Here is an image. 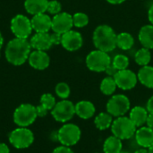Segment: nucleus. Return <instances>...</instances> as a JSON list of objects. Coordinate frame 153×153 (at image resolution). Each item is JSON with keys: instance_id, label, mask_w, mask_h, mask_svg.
<instances>
[{"instance_id": "f257e3e1", "label": "nucleus", "mask_w": 153, "mask_h": 153, "mask_svg": "<svg viewBox=\"0 0 153 153\" xmlns=\"http://www.w3.org/2000/svg\"><path fill=\"white\" fill-rule=\"evenodd\" d=\"M30 44L28 39L14 38L11 39L5 48V58L13 65H22L29 58L30 54Z\"/></svg>"}, {"instance_id": "f03ea898", "label": "nucleus", "mask_w": 153, "mask_h": 153, "mask_svg": "<svg viewBox=\"0 0 153 153\" xmlns=\"http://www.w3.org/2000/svg\"><path fill=\"white\" fill-rule=\"evenodd\" d=\"M117 34L108 25L98 26L92 36L93 44L99 50L104 52H111L117 48Z\"/></svg>"}, {"instance_id": "7ed1b4c3", "label": "nucleus", "mask_w": 153, "mask_h": 153, "mask_svg": "<svg viewBox=\"0 0 153 153\" xmlns=\"http://www.w3.org/2000/svg\"><path fill=\"white\" fill-rule=\"evenodd\" d=\"M137 127L129 117H117L111 125V132L113 135L120 140H128L134 136Z\"/></svg>"}, {"instance_id": "20e7f679", "label": "nucleus", "mask_w": 153, "mask_h": 153, "mask_svg": "<svg viewBox=\"0 0 153 153\" xmlns=\"http://www.w3.org/2000/svg\"><path fill=\"white\" fill-rule=\"evenodd\" d=\"M37 117L36 107L28 103L19 106L13 113V122L19 127H28L35 122Z\"/></svg>"}, {"instance_id": "39448f33", "label": "nucleus", "mask_w": 153, "mask_h": 153, "mask_svg": "<svg viewBox=\"0 0 153 153\" xmlns=\"http://www.w3.org/2000/svg\"><path fill=\"white\" fill-rule=\"evenodd\" d=\"M86 65L92 72H105L106 68L111 64V58L107 52L93 50L86 56Z\"/></svg>"}, {"instance_id": "423d86ee", "label": "nucleus", "mask_w": 153, "mask_h": 153, "mask_svg": "<svg viewBox=\"0 0 153 153\" xmlns=\"http://www.w3.org/2000/svg\"><path fill=\"white\" fill-rule=\"evenodd\" d=\"M82 132L74 124H65L57 132V140L62 145L71 147L75 145L81 139Z\"/></svg>"}, {"instance_id": "0eeeda50", "label": "nucleus", "mask_w": 153, "mask_h": 153, "mask_svg": "<svg viewBox=\"0 0 153 153\" xmlns=\"http://www.w3.org/2000/svg\"><path fill=\"white\" fill-rule=\"evenodd\" d=\"M130 100L123 94L113 95L107 103V111L112 117H119L125 116L130 110Z\"/></svg>"}, {"instance_id": "6e6552de", "label": "nucleus", "mask_w": 153, "mask_h": 153, "mask_svg": "<svg viewBox=\"0 0 153 153\" xmlns=\"http://www.w3.org/2000/svg\"><path fill=\"white\" fill-rule=\"evenodd\" d=\"M34 141L33 133L27 127H19L9 134L10 143L16 149L29 148Z\"/></svg>"}, {"instance_id": "1a4fd4ad", "label": "nucleus", "mask_w": 153, "mask_h": 153, "mask_svg": "<svg viewBox=\"0 0 153 153\" xmlns=\"http://www.w3.org/2000/svg\"><path fill=\"white\" fill-rule=\"evenodd\" d=\"M11 30L15 38L27 39L31 34L33 29L31 22L27 16L17 14L11 21Z\"/></svg>"}, {"instance_id": "9d476101", "label": "nucleus", "mask_w": 153, "mask_h": 153, "mask_svg": "<svg viewBox=\"0 0 153 153\" xmlns=\"http://www.w3.org/2000/svg\"><path fill=\"white\" fill-rule=\"evenodd\" d=\"M51 115L57 122H68L75 115V105L70 100H62L55 105L51 110Z\"/></svg>"}, {"instance_id": "9b49d317", "label": "nucleus", "mask_w": 153, "mask_h": 153, "mask_svg": "<svg viewBox=\"0 0 153 153\" xmlns=\"http://www.w3.org/2000/svg\"><path fill=\"white\" fill-rule=\"evenodd\" d=\"M114 79L117 88L124 91H129L134 89L138 82L137 75L129 69L119 70L114 76Z\"/></svg>"}, {"instance_id": "f8f14e48", "label": "nucleus", "mask_w": 153, "mask_h": 153, "mask_svg": "<svg viewBox=\"0 0 153 153\" xmlns=\"http://www.w3.org/2000/svg\"><path fill=\"white\" fill-rule=\"evenodd\" d=\"M73 26H74L73 15H71L68 13L65 12L59 13L54 15L52 18L51 30H53L54 32L63 35L64 33L71 30Z\"/></svg>"}, {"instance_id": "ddd939ff", "label": "nucleus", "mask_w": 153, "mask_h": 153, "mask_svg": "<svg viewBox=\"0 0 153 153\" xmlns=\"http://www.w3.org/2000/svg\"><path fill=\"white\" fill-rule=\"evenodd\" d=\"M83 39L82 34L76 30H69L62 35L61 45L67 51H76L82 46Z\"/></svg>"}, {"instance_id": "4468645a", "label": "nucleus", "mask_w": 153, "mask_h": 153, "mask_svg": "<svg viewBox=\"0 0 153 153\" xmlns=\"http://www.w3.org/2000/svg\"><path fill=\"white\" fill-rule=\"evenodd\" d=\"M28 61L32 68L37 70H45L49 65L50 58L46 51L34 50L33 52H30Z\"/></svg>"}, {"instance_id": "2eb2a0df", "label": "nucleus", "mask_w": 153, "mask_h": 153, "mask_svg": "<svg viewBox=\"0 0 153 153\" xmlns=\"http://www.w3.org/2000/svg\"><path fill=\"white\" fill-rule=\"evenodd\" d=\"M30 22L32 29L37 33H48L49 30H51L52 18H50V16L45 13L33 15Z\"/></svg>"}, {"instance_id": "dca6fc26", "label": "nucleus", "mask_w": 153, "mask_h": 153, "mask_svg": "<svg viewBox=\"0 0 153 153\" xmlns=\"http://www.w3.org/2000/svg\"><path fill=\"white\" fill-rule=\"evenodd\" d=\"M135 140L137 144L144 149H149L153 145V130L148 126H142L135 132Z\"/></svg>"}, {"instance_id": "f3484780", "label": "nucleus", "mask_w": 153, "mask_h": 153, "mask_svg": "<svg viewBox=\"0 0 153 153\" xmlns=\"http://www.w3.org/2000/svg\"><path fill=\"white\" fill-rule=\"evenodd\" d=\"M30 47L35 50H48L52 46V41L50 39V34L48 33H36L33 35L30 40Z\"/></svg>"}, {"instance_id": "a211bd4d", "label": "nucleus", "mask_w": 153, "mask_h": 153, "mask_svg": "<svg viewBox=\"0 0 153 153\" xmlns=\"http://www.w3.org/2000/svg\"><path fill=\"white\" fill-rule=\"evenodd\" d=\"M96 112L95 106L92 102L89 100H82L75 104V115H77L82 119L91 118Z\"/></svg>"}, {"instance_id": "6ab92c4d", "label": "nucleus", "mask_w": 153, "mask_h": 153, "mask_svg": "<svg viewBox=\"0 0 153 153\" xmlns=\"http://www.w3.org/2000/svg\"><path fill=\"white\" fill-rule=\"evenodd\" d=\"M148 116H149V112L147 108L141 106H136L131 109L129 114V118L135 125V126L139 128L146 124Z\"/></svg>"}, {"instance_id": "aec40b11", "label": "nucleus", "mask_w": 153, "mask_h": 153, "mask_svg": "<svg viewBox=\"0 0 153 153\" xmlns=\"http://www.w3.org/2000/svg\"><path fill=\"white\" fill-rule=\"evenodd\" d=\"M48 0H25L24 8L30 14L36 15L47 12Z\"/></svg>"}, {"instance_id": "412c9836", "label": "nucleus", "mask_w": 153, "mask_h": 153, "mask_svg": "<svg viewBox=\"0 0 153 153\" xmlns=\"http://www.w3.org/2000/svg\"><path fill=\"white\" fill-rule=\"evenodd\" d=\"M139 41L143 48L153 49V25L148 24L141 28L139 31Z\"/></svg>"}, {"instance_id": "4be33fe9", "label": "nucleus", "mask_w": 153, "mask_h": 153, "mask_svg": "<svg viewBox=\"0 0 153 153\" xmlns=\"http://www.w3.org/2000/svg\"><path fill=\"white\" fill-rule=\"evenodd\" d=\"M138 81L147 88L153 89V66L145 65L142 66L139 70L138 74Z\"/></svg>"}, {"instance_id": "5701e85b", "label": "nucleus", "mask_w": 153, "mask_h": 153, "mask_svg": "<svg viewBox=\"0 0 153 153\" xmlns=\"http://www.w3.org/2000/svg\"><path fill=\"white\" fill-rule=\"evenodd\" d=\"M122 140L116 137L115 135L108 137L103 143L104 153H119L122 151Z\"/></svg>"}, {"instance_id": "b1692460", "label": "nucleus", "mask_w": 153, "mask_h": 153, "mask_svg": "<svg viewBox=\"0 0 153 153\" xmlns=\"http://www.w3.org/2000/svg\"><path fill=\"white\" fill-rule=\"evenodd\" d=\"M113 123V117L108 112L100 113L94 119V124L99 130H107L111 127Z\"/></svg>"}, {"instance_id": "393cba45", "label": "nucleus", "mask_w": 153, "mask_h": 153, "mask_svg": "<svg viewBox=\"0 0 153 153\" xmlns=\"http://www.w3.org/2000/svg\"><path fill=\"white\" fill-rule=\"evenodd\" d=\"M134 39L128 32H121L117 36V47L123 50H129L134 46Z\"/></svg>"}, {"instance_id": "a878e982", "label": "nucleus", "mask_w": 153, "mask_h": 153, "mask_svg": "<svg viewBox=\"0 0 153 153\" xmlns=\"http://www.w3.org/2000/svg\"><path fill=\"white\" fill-rule=\"evenodd\" d=\"M151 59H152L151 49L146 48H143L139 49L134 55V60L136 64L141 66L148 65L151 62Z\"/></svg>"}, {"instance_id": "bb28decb", "label": "nucleus", "mask_w": 153, "mask_h": 153, "mask_svg": "<svg viewBox=\"0 0 153 153\" xmlns=\"http://www.w3.org/2000/svg\"><path fill=\"white\" fill-rule=\"evenodd\" d=\"M100 91L104 95L110 96V95H112L116 91L117 86V83L115 82L114 77L108 76V77L104 78L101 81V83H100Z\"/></svg>"}, {"instance_id": "cd10ccee", "label": "nucleus", "mask_w": 153, "mask_h": 153, "mask_svg": "<svg viewBox=\"0 0 153 153\" xmlns=\"http://www.w3.org/2000/svg\"><path fill=\"white\" fill-rule=\"evenodd\" d=\"M111 63L118 71L125 70V69H127V67L129 65V59L126 56L118 54L114 57V59Z\"/></svg>"}, {"instance_id": "c85d7f7f", "label": "nucleus", "mask_w": 153, "mask_h": 153, "mask_svg": "<svg viewBox=\"0 0 153 153\" xmlns=\"http://www.w3.org/2000/svg\"><path fill=\"white\" fill-rule=\"evenodd\" d=\"M74 26L77 28H83L89 23V17L84 13H76L73 15Z\"/></svg>"}, {"instance_id": "c756f323", "label": "nucleus", "mask_w": 153, "mask_h": 153, "mask_svg": "<svg viewBox=\"0 0 153 153\" xmlns=\"http://www.w3.org/2000/svg\"><path fill=\"white\" fill-rule=\"evenodd\" d=\"M55 91L56 95L62 100H67V98L70 96L71 93L70 87L65 82H59L58 84H56Z\"/></svg>"}, {"instance_id": "7c9ffc66", "label": "nucleus", "mask_w": 153, "mask_h": 153, "mask_svg": "<svg viewBox=\"0 0 153 153\" xmlns=\"http://www.w3.org/2000/svg\"><path fill=\"white\" fill-rule=\"evenodd\" d=\"M42 106H44L48 110H52L56 104L55 97L50 93H45L40 97V103Z\"/></svg>"}, {"instance_id": "2f4dec72", "label": "nucleus", "mask_w": 153, "mask_h": 153, "mask_svg": "<svg viewBox=\"0 0 153 153\" xmlns=\"http://www.w3.org/2000/svg\"><path fill=\"white\" fill-rule=\"evenodd\" d=\"M61 9H62V5L58 1H56V0L48 1V9H47V12L48 13L56 15V14L61 13Z\"/></svg>"}, {"instance_id": "473e14b6", "label": "nucleus", "mask_w": 153, "mask_h": 153, "mask_svg": "<svg viewBox=\"0 0 153 153\" xmlns=\"http://www.w3.org/2000/svg\"><path fill=\"white\" fill-rule=\"evenodd\" d=\"M50 39H51L53 45H59V44H61L62 35L59 33H56V32H53L52 34H50Z\"/></svg>"}, {"instance_id": "72a5a7b5", "label": "nucleus", "mask_w": 153, "mask_h": 153, "mask_svg": "<svg viewBox=\"0 0 153 153\" xmlns=\"http://www.w3.org/2000/svg\"><path fill=\"white\" fill-rule=\"evenodd\" d=\"M52 153H74V152L72 151V149L70 147L61 145L59 147H56Z\"/></svg>"}, {"instance_id": "f704fd0d", "label": "nucleus", "mask_w": 153, "mask_h": 153, "mask_svg": "<svg viewBox=\"0 0 153 153\" xmlns=\"http://www.w3.org/2000/svg\"><path fill=\"white\" fill-rule=\"evenodd\" d=\"M36 111H37V116L39 117H45L48 114V110L44 106H42L41 104H39V106L36 107Z\"/></svg>"}, {"instance_id": "c9c22d12", "label": "nucleus", "mask_w": 153, "mask_h": 153, "mask_svg": "<svg viewBox=\"0 0 153 153\" xmlns=\"http://www.w3.org/2000/svg\"><path fill=\"white\" fill-rule=\"evenodd\" d=\"M105 72H106V74L108 75V76H110V77H114L115 75H116V74L118 72V70L113 65V64L111 63L107 68H106V70H105Z\"/></svg>"}, {"instance_id": "e433bc0d", "label": "nucleus", "mask_w": 153, "mask_h": 153, "mask_svg": "<svg viewBox=\"0 0 153 153\" xmlns=\"http://www.w3.org/2000/svg\"><path fill=\"white\" fill-rule=\"evenodd\" d=\"M146 108L149 112V114L153 115V95L147 101V105H146Z\"/></svg>"}, {"instance_id": "4c0bfd02", "label": "nucleus", "mask_w": 153, "mask_h": 153, "mask_svg": "<svg viewBox=\"0 0 153 153\" xmlns=\"http://www.w3.org/2000/svg\"><path fill=\"white\" fill-rule=\"evenodd\" d=\"M146 126L149 128H151L152 130H153V115L152 114H149V116H148V118L146 121Z\"/></svg>"}, {"instance_id": "58836bf2", "label": "nucleus", "mask_w": 153, "mask_h": 153, "mask_svg": "<svg viewBox=\"0 0 153 153\" xmlns=\"http://www.w3.org/2000/svg\"><path fill=\"white\" fill-rule=\"evenodd\" d=\"M0 153H10L9 147L3 143H0Z\"/></svg>"}, {"instance_id": "ea45409f", "label": "nucleus", "mask_w": 153, "mask_h": 153, "mask_svg": "<svg viewBox=\"0 0 153 153\" xmlns=\"http://www.w3.org/2000/svg\"><path fill=\"white\" fill-rule=\"evenodd\" d=\"M148 18H149V21H150L151 24L153 25V4L150 7L149 11H148Z\"/></svg>"}, {"instance_id": "a19ab883", "label": "nucleus", "mask_w": 153, "mask_h": 153, "mask_svg": "<svg viewBox=\"0 0 153 153\" xmlns=\"http://www.w3.org/2000/svg\"><path fill=\"white\" fill-rule=\"evenodd\" d=\"M107 2L112 4H122L124 3L126 0H106Z\"/></svg>"}, {"instance_id": "79ce46f5", "label": "nucleus", "mask_w": 153, "mask_h": 153, "mask_svg": "<svg viewBox=\"0 0 153 153\" xmlns=\"http://www.w3.org/2000/svg\"><path fill=\"white\" fill-rule=\"evenodd\" d=\"M134 153H149L148 152V149H144V148H142V149H139L137 150Z\"/></svg>"}, {"instance_id": "37998d69", "label": "nucleus", "mask_w": 153, "mask_h": 153, "mask_svg": "<svg viewBox=\"0 0 153 153\" xmlns=\"http://www.w3.org/2000/svg\"><path fill=\"white\" fill-rule=\"evenodd\" d=\"M3 43H4V39H3V36H2V34L0 32V49H1V48L3 46Z\"/></svg>"}, {"instance_id": "c03bdc74", "label": "nucleus", "mask_w": 153, "mask_h": 153, "mask_svg": "<svg viewBox=\"0 0 153 153\" xmlns=\"http://www.w3.org/2000/svg\"><path fill=\"white\" fill-rule=\"evenodd\" d=\"M148 152H149V153H153V145L148 149Z\"/></svg>"}, {"instance_id": "a18cd8bd", "label": "nucleus", "mask_w": 153, "mask_h": 153, "mask_svg": "<svg viewBox=\"0 0 153 153\" xmlns=\"http://www.w3.org/2000/svg\"><path fill=\"white\" fill-rule=\"evenodd\" d=\"M119 153H129V152H126V151H123V150H122V151H121Z\"/></svg>"}]
</instances>
